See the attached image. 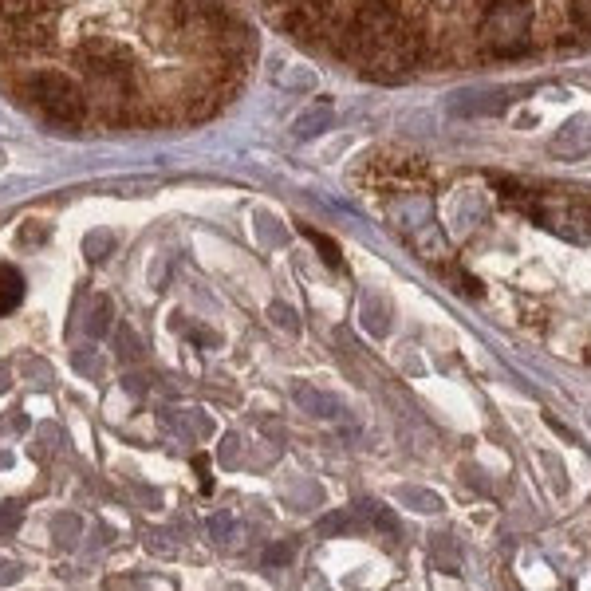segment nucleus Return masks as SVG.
Returning a JSON list of instances; mask_svg holds the SVG:
<instances>
[{
  "mask_svg": "<svg viewBox=\"0 0 591 591\" xmlns=\"http://www.w3.org/2000/svg\"><path fill=\"white\" fill-rule=\"evenodd\" d=\"M12 91H16V99L28 111H36L52 127H83V123H91L87 103L79 95V83L71 75H64V67L20 64V71L12 75Z\"/></svg>",
  "mask_w": 591,
  "mask_h": 591,
  "instance_id": "nucleus-1",
  "label": "nucleus"
},
{
  "mask_svg": "<svg viewBox=\"0 0 591 591\" xmlns=\"http://www.w3.org/2000/svg\"><path fill=\"white\" fill-rule=\"evenodd\" d=\"M20 296H24V280H20V272L16 268H0V316L4 312H12L16 304H20Z\"/></svg>",
  "mask_w": 591,
  "mask_h": 591,
  "instance_id": "nucleus-2",
  "label": "nucleus"
},
{
  "mask_svg": "<svg viewBox=\"0 0 591 591\" xmlns=\"http://www.w3.org/2000/svg\"><path fill=\"white\" fill-rule=\"evenodd\" d=\"M588 150H591V123L588 127H576V131H564L552 142V154H568V158L588 154Z\"/></svg>",
  "mask_w": 591,
  "mask_h": 591,
  "instance_id": "nucleus-3",
  "label": "nucleus"
},
{
  "mask_svg": "<svg viewBox=\"0 0 591 591\" xmlns=\"http://www.w3.org/2000/svg\"><path fill=\"white\" fill-rule=\"evenodd\" d=\"M450 280H454V288H458L461 296H473V300H481V280L477 276H469V272H461V268H454V264H446L442 268Z\"/></svg>",
  "mask_w": 591,
  "mask_h": 591,
  "instance_id": "nucleus-4",
  "label": "nucleus"
},
{
  "mask_svg": "<svg viewBox=\"0 0 591 591\" xmlns=\"http://www.w3.org/2000/svg\"><path fill=\"white\" fill-rule=\"evenodd\" d=\"M308 237H312V245L320 249V257H324L331 268H339V245H335L331 237H324V233H316V229H308Z\"/></svg>",
  "mask_w": 591,
  "mask_h": 591,
  "instance_id": "nucleus-5",
  "label": "nucleus"
},
{
  "mask_svg": "<svg viewBox=\"0 0 591 591\" xmlns=\"http://www.w3.org/2000/svg\"><path fill=\"white\" fill-rule=\"evenodd\" d=\"M402 497H406V501H414V509H422V513H434V509H442V501H438L434 493H426V489H406Z\"/></svg>",
  "mask_w": 591,
  "mask_h": 591,
  "instance_id": "nucleus-6",
  "label": "nucleus"
},
{
  "mask_svg": "<svg viewBox=\"0 0 591 591\" xmlns=\"http://www.w3.org/2000/svg\"><path fill=\"white\" fill-rule=\"evenodd\" d=\"M351 525H355V521H351L347 513H331V517H324L316 528H320V536H335V532H347Z\"/></svg>",
  "mask_w": 591,
  "mask_h": 591,
  "instance_id": "nucleus-7",
  "label": "nucleus"
},
{
  "mask_svg": "<svg viewBox=\"0 0 591 591\" xmlns=\"http://www.w3.org/2000/svg\"><path fill=\"white\" fill-rule=\"evenodd\" d=\"M272 320L280 324V328H288V331H300V324H296V312L292 308H272Z\"/></svg>",
  "mask_w": 591,
  "mask_h": 591,
  "instance_id": "nucleus-8",
  "label": "nucleus"
},
{
  "mask_svg": "<svg viewBox=\"0 0 591 591\" xmlns=\"http://www.w3.org/2000/svg\"><path fill=\"white\" fill-rule=\"evenodd\" d=\"M288 556H292V548H288V544H276V548L268 552V564H280V560L288 564Z\"/></svg>",
  "mask_w": 591,
  "mask_h": 591,
  "instance_id": "nucleus-9",
  "label": "nucleus"
},
{
  "mask_svg": "<svg viewBox=\"0 0 591 591\" xmlns=\"http://www.w3.org/2000/svg\"><path fill=\"white\" fill-rule=\"evenodd\" d=\"M588 363H591V347H588Z\"/></svg>",
  "mask_w": 591,
  "mask_h": 591,
  "instance_id": "nucleus-10",
  "label": "nucleus"
}]
</instances>
